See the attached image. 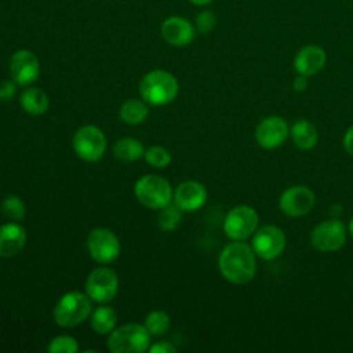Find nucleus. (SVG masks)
Returning <instances> with one entry per match:
<instances>
[{
	"instance_id": "nucleus-1",
	"label": "nucleus",
	"mask_w": 353,
	"mask_h": 353,
	"mask_svg": "<svg viewBox=\"0 0 353 353\" xmlns=\"http://www.w3.org/2000/svg\"><path fill=\"white\" fill-rule=\"evenodd\" d=\"M221 274L233 284H247L256 272V259L252 247L243 240H234L219 254Z\"/></svg>"
},
{
	"instance_id": "nucleus-2",
	"label": "nucleus",
	"mask_w": 353,
	"mask_h": 353,
	"mask_svg": "<svg viewBox=\"0 0 353 353\" xmlns=\"http://www.w3.org/2000/svg\"><path fill=\"white\" fill-rule=\"evenodd\" d=\"M178 91L179 85L175 76L163 69L148 72L139 83L141 97L153 106L171 103L176 98Z\"/></svg>"
},
{
	"instance_id": "nucleus-3",
	"label": "nucleus",
	"mask_w": 353,
	"mask_h": 353,
	"mask_svg": "<svg viewBox=\"0 0 353 353\" xmlns=\"http://www.w3.org/2000/svg\"><path fill=\"white\" fill-rule=\"evenodd\" d=\"M91 312L90 296L80 291H70L58 299L52 316L59 327L70 328L87 320Z\"/></svg>"
},
{
	"instance_id": "nucleus-4",
	"label": "nucleus",
	"mask_w": 353,
	"mask_h": 353,
	"mask_svg": "<svg viewBox=\"0 0 353 353\" xmlns=\"http://www.w3.org/2000/svg\"><path fill=\"white\" fill-rule=\"evenodd\" d=\"M149 331L137 323L114 328L108 338V347L112 353H143L149 349Z\"/></svg>"
},
{
	"instance_id": "nucleus-5",
	"label": "nucleus",
	"mask_w": 353,
	"mask_h": 353,
	"mask_svg": "<svg viewBox=\"0 0 353 353\" xmlns=\"http://www.w3.org/2000/svg\"><path fill=\"white\" fill-rule=\"evenodd\" d=\"M134 193L138 201L150 210H161L168 205L174 194L168 181L156 174L141 176L135 182Z\"/></svg>"
},
{
	"instance_id": "nucleus-6",
	"label": "nucleus",
	"mask_w": 353,
	"mask_h": 353,
	"mask_svg": "<svg viewBox=\"0 0 353 353\" xmlns=\"http://www.w3.org/2000/svg\"><path fill=\"white\" fill-rule=\"evenodd\" d=\"M259 216L251 205H236L225 216L223 232L232 240H245L255 233Z\"/></svg>"
},
{
	"instance_id": "nucleus-7",
	"label": "nucleus",
	"mask_w": 353,
	"mask_h": 353,
	"mask_svg": "<svg viewBox=\"0 0 353 353\" xmlns=\"http://www.w3.org/2000/svg\"><path fill=\"white\" fill-rule=\"evenodd\" d=\"M119 290V277L116 272L106 266H99L90 272L85 280V294L91 301L108 303L114 299Z\"/></svg>"
},
{
	"instance_id": "nucleus-8",
	"label": "nucleus",
	"mask_w": 353,
	"mask_h": 353,
	"mask_svg": "<svg viewBox=\"0 0 353 353\" xmlns=\"http://www.w3.org/2000/svg\"><path fill=\"white\" fill-rule=\"evenodd\" d=\"M74 153L84 161H98L106 150V137L95 125H83L73 135Z\"/></svg>"
},
{
	"instance_id": "nucleus-9",
	"label": "nucleus",
	"mask_w": 353,
	"mask_h": 353,
	"mask_svg": "<svg viewBox=\"0 0 353 353\" xmlns=\"http://www.w3.org/2000/svg\"><path fill=\"white\" fill-rule=\"evenodd\" d=\"M346 241V228L338 218L325 219L313 228L310 233L312 245L321 252L338 251Z\"/></svg>"
},
{
	"instance_id": "nucleus-10",
	"label": "nucleus",
	"mask_w": 353,
	"mask_h": 353,
	"mask_svg": "<svg viewBox=\"0 0 353 353\" xmlns=\"http://www.w3.org/2000/svg\"><path fill=\"white\" fill-rule=\"evenodd\" d=\"M87 248L90 256L102 265L113 262L121 250L117 236L106 228H95L88 233Z\"/></svg>"
},
{
	"instance_id": "nucleus-11",
	"label": "nucleus",
	"mask_w": 353,
	"mask_h": 353,
	"mask_svg": "<svg viewBox=\"0 0 353 353\" xmlns=\"http://www.w3.org/2000/svg\"><path fill=\"white\" fill-rule=\"evenodd\" d=\"M251 247L259 258L265 261H272L280 256L285 248L284 232L274 226L266 225L255 230L251 241Z\"/></svg>"
},
{
	"instance_id": "nucleus-12",
	"label": "nucleus",
	"mask_w": 353,
	"mask_h": 353,
	"mask_svg": "<svg viewBox=\"0 0 353 353\" xmlns=\"http://www.w3.org/2000/svg\"><path fill=\"white\" fill-rule=\"evenodd\" d=\"M316 203L313 190L305 185H295L285 189L279 200L280 210L292 218L303 216L312 211Z\"/></svg>"
},
{
	"instance_id": "nucleus-13",
	"label": "nucleus",
	"mask_w": 353,
	"mask_h": 353,
	"mask_svg": "<svg viewBox=\"0 0 353 353\" xmlns=\"http://www.w3.org/2000/svg\"><path fill=\"white\" fill-rule=\"evenodd\" d=\"M255 141L263 149H276L281 146L290 135L287 121L280 116H268L262 119L255 128Z\"/></svg>"
},
{
	"instance_id": "nucleus-14",
	"label": "nucleus",
	"mask_w": 353,
	"mask_h": 353,
	"mask_svg": "<svg viewBox=\"0 0 353 353\" xmlns=\"http://www.w3.org/2000/svg\"><path fill=\"white\" fill-rule=\"evenodd\" d=\"M10 72L18 85H29L40 76V62L30 50H18L10 59Z\"/></svg>"
},
{
	"instance_id": "nucleus-15",
	"label": "nucleus",
	"mask_w": 353,
	"mask_h": 353,
	"mask_svg": "<svg viewBox=\"0 0 353 353\" xmlns=\"http://www.w3.org/2000/svg\"><path fill=\"white\" fill-rule=\"evenodd\" d=\"M163 39L174 47H185L196 37V28L183 17L174 15L164 19L160 28Z\"/></svg>"
},
{
	"instance_id": "nucleus-16",
	"label": "nucleus",
	"mask_w": 353,
	"mask_h": 353,
	"mask_svg": "<svg viewBox=\"0 0 353 353\" xmlns=\"http://www.w3.org/2000/svg\"><path fill=\"white\" fill-rule=\"evenodd\" d=\"M207 196V189L203 183L197 181H185L176 186L172 199L183 212H192L205 204Z\"/></svg>"
},
{
	"instance_id": "nucleus-17",
	"label": "nucleus",
	"mask_w": 353,
	"mask_h": 353,
	"mask_svg": "<svg viewBox=\"0 0 353 353\" xmlns=\"http://www.w3.org/2000/svg\"><path fill=\"white\" fill-rule=\"evenodd\" d=\"M325 62V51L320 46L307 44L296 52L294 58V68L296 73L310 77L317 74L324 68Z\"/></svg>"
},
{
	"instance_id": "nucleus-18",
	"label": "nucleus",
	"mask_w": 353,
	"mask_h": 353,
	"mask_svg": "<svg viewBox=\"0 0 353 353\" xmlns=\"http://www.w3.org/2000/svg\"><path fill=\"white\" fill-rule=\"evenodd\" d=\"M26 232L17 222H7L0 226V256L12 258L18 255L26 244Z\"/></svg>"
},
{
	"instance_id": "nucleus-19",
	"label": "nucleus",
	"mask_w": 353,
	"mask_h": 353,
	"mask_svg": "<svg viewBox=\"0 0 353 353\" xmlns=\"http://www.w3.org/2000/svg\"><path fill=\"white\" fill-rule=\"evenodd\" d=\"M290 135H291L294 145L301 150L313 149L319 141V131H317L316 125L305 119L296 120L291 125Z\"/></svg>"
},
{
	"instance_id": "nucleus-20",
	"label": "nucleus",
	"mask_w": 353,
	"mask_h": 353,
	"mask_svg": "<svg viewBox=\"0 0 353 353\" xmlns=\"http://www.w3.org/2000/svg\"><path fill=\"white\" fill-rule=\"evenodd\" d=\"M19 101H21L22 109L32 116L43 114L50 105V99L47 94L37 87H30L23 90V92L19 97Z\"/></svg>"
},
{
	"instance_id": "nucleus-21",
	"label": "nucleus",
	"mask_w": 353,
	"mask_h": 353,
	"mask_svg": "<svg viewBox=\"0 0 353 353\" xmlns=\"http://www.w3.org/2000/svg\"><path fill=\"white\" fill-rule=\"evenodd\" d=\"M90 324L91 328L99 334V335H106L110 334L117 324V314L113 307L110 306H99L90 314Z\"/></svg>"
},
{
	"instance_id": "nucleus-22",
	"label": "nucleus",
	"mask_w": 353,
	"mask_h": 353,
	"mask_svg": "<svg viewBox=\"0 0 353 353\" xmlns=\"http://www.w3.org/2000/svg\"><path fill=\"white\" fill-rule=\"evenodd\" d=\"M145 149L142 143L131 137L120 138L113 146V154L117 160L123 163H132L141 157H143Z\"/></svg>"
},
{
	"instance_id": "nucleus-23",
	"label": "nucleus",
	"mask_w": 353,
	"mask_h": 353,
	"mask_svg": "<svg viewBox=\"0 0 353 353\" xmlns=\"http://www.w3.org/2000/svg\"><path fill=\"white\" fill-rule=\"evenodd\" d=\"M120 117L125 124L138 125L143 123L149 114V108L143 101L139 99H127L120 106Z\"/></svg>"
},
{
	"instance_id": "nucleus-24",
	"label": "nucleus",
	"mask_w": 353,
	"mask_h": 353,
	"mask_svg": "<svg viewBox=\"0 0 353 353\" xmlns=\"http://www.w3.org/2000/svg\"><path fill=\"white\" fill-rule=\"evenodd\" d=\"M182 212L183 211L175 203H170L168 205L163 207L157 216V223L160 229H163L164 232L174 230L181 223Z\"/></svg>"
},
{
	"instance_id": "nucleus-25",
	"label": "nucleus",
	"mask_w": 353,
	"mask_h": 353,
	"mask_svg": "<svg viewBox=\"0 0 353 353\" xmlns=\"http://www.w3.org/2000/svg\"><path fill=\"white\" fill-rule=\"evenodd\" d=\"M170 316L163 310H152L145 317V328L150 335H163L170 328Z\"/></svg>"
},
{
	"instance_id": "nucleus-26",
	"label": "nucleus",
	"mask_w": 353,
	"mask_h": 353,
	"mask_svg": "<svg viewBox=\"0 0 353 353\" xmlns=\"http://www.w3.org/2000/svg\"><path fill=\"white\" fill-rule=\"evenodd\" d=\"M1 212L6 218L12 222L22 221L26 215V207L21 197L18 196H8L1 201Z\"/></svg>"
},
{
	"instance_id": "nucleus-27",
	"label": "nucleus",
	"mask_w": 353,
	"mask_h": 353,
	"mask_svg": "<svg viewBox=\"0 0 353 353\" xmlns=\"http://www.w3.org/2000/svg\"><path fill=\"white\" fill-rule=\"evenodd\" d=\"M145 161L154 168H165L171 163V153L159 145H153L143 153Z\"/></svg>"
},
{
	"instance_id": "nucleus-28",
	"label": "nucleus",
	"mask_w": 353,
	"mask_h": 353,
	"mask_svg": "<svg viewBox=\"0 0 353 353\" xmlns=\"http://www.w3.org/2000/svg\"><path fill=\"white\" fill-rule=\"evenodd\" d=\"M50 353H76L79 352L77 341L70 335H58L47 346Z\"/></svg>"
},
{
	"instance_id": "nucleus-29",
	"label": "nucleus",
	"mask_w": 353,
	"mask_h": 353,
	"mask_svg": "<svg viewBox=\"0 0 353 353\" xmlns=\"http://www.w3.org/2000/svg\"><path fill=\"white\" fill-rule=\"evenodd\" d=\"M216 25V15L211 10H203L197 14L194 21V28L200 33L211 32Z\"/></svg>"
},
{
	"instance_id": "nucleus-30",
	"label": "nucleus",
	"mask_w": 353,
	"mask_h": 353,
	"mask_svg": "<svg viewBox=\"0 0 353 353\" xmlns=\"http://www.w3.org/2000/svg\"><path fill=\"white\" fill-rule=\"evenodd\" d=\"M17 83L14 80H3L0 81V101L8 102L15 97Z\"/></svg>"
},
{
	"instance_id": "nucleus-31",
	"label": "nucleus",
	"mask_w": 353,
	"mask_h": 353,
	"mask_svg": "<svg viewBox=\"0 0 353 353\" xmlns=\"http://www.w3.org/2000/svg\"><path fill=\"white\" fill-rule=\"evenodd\" d=\"M150 353H176V347L167 342V341H163V342H156L154 345L149 346L148 349Z\"/></svg>"
},
{
	"instance_id": "nucleus-32",
	"label": "nucleus",
	"mask_w": 353,
	"mask_h": 353,
	"mask_svg": "<svg viewBox=\"0 0 353 353\" xmlns=\"http://www.w3.org/2000/svg\"><path fill=\"white\" fill-rule=\"evenodd\" d=\"M342 143H343L345 150H346L350 156H353V125H350V127L346 130V132H345V135H343Z\"/></svg>"
},
{
	"instance_id": "nucleus-33",
	"label": "nucleus",
	"mask_w": 353,
	"mask_h": 353,
	"mask_svg": "<svg viewBox=\"0 0 353 353\" xmlns=\"http://www.w3.org/2000/svg\"><path fill=\"white\" fill-rule=\"evenodd\" d=\"M309 85V80H307V76H303V74H299L292 80V88L298 92H302L307 88Z\"/></svg>"
},
{
	"instance_id": "nucleus-34",
	"label": "nucleus",
	"mask_w": 353,
	"mask_h": 353,
	"mask_svg": "<svg viewBox=\"0 0 353 353\" xmlns=\"http://www.w3.org/2000/svg\"><path fill=\"white\" fill-rule=\"evenodd\" d=\"M193 6H199V7H203V6H207L210 3H212L214 0H189Z\"/></svg>"
},
{
	"instance_id": "nucleus-35",
	"label": "nucleus",
	"mask_w": 353,
	"mask_h": 353,
	"mask_svg": "<svg viewBox=\"0 0 353 353\" xmlns=\"http://www.w3.org/2000/svg\"><path fill=\"white\" fill-rule=\"evenodd\" d=\"M347 230H349V234L352 236L353 239V218L349 221V225H347Z\"/></svg>"
}]
</instances>
